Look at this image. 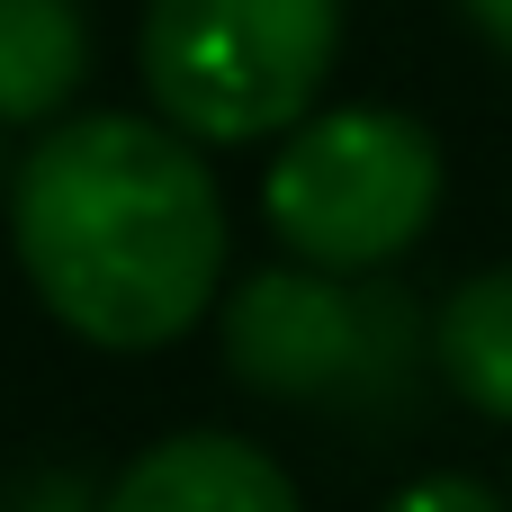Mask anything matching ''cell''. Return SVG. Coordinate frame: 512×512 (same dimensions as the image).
Here are the masks:
<instances>
[{"instance_id": "cell-1", "label": "cell", "mask_w": 512, "mask_h": 512, "mask_svg": "<svg viewBox=\"0 0 512 512\" xmlns=\"http://www.w3.org/2000/svg\"><path fill=\"white\" fill-rule=\"evenodd\" d=\"M9 243L45 315L90 351H162L216 306L225 198L189 135L126 108L45 126L9 180Z\"/></svg>"}, {"instance_id": "cell-2", "label": "cell", "mask_w": 512, "mask_h": 512, "mask_svg": "<svg viewBox=\"0 0 512 512\" xmlns=\"http://www.w3.org/2000/svg\"><path fill=\"white\" fill-rule=\"evenodd\" d=\"M342 54V0H144L135 63L171 135L261 144L315 117Z\"/></svg>"}, {"instance_id": "cell-3", "label": "cell", "mask_w": 512, "mask_h": 512, "mask_svg": "<svg viewBox=\"0 0 512 512\" xmlns=\"http://www.w3.org/2000/svg\"><path fill=\"white\" fill-rule=\"evenodd\" d=\"M261 216L297 270H387L441 216V144L405 108L306 117L261 180Z\"/></svg>"}, {"instance_id": "cell-4", "label": "cell", "mask_w": 512, "mask_h": 512, "mask_svg": "<svg viewBox=\"0 0 512 512\" xmlns=\"http://www.w3.org/2000/svg\"><path fill=\"white\" fill-rule=\"evenodd\" d=\"M225 360L261 396H333L360 369V315L315 270H252L225 297Z\"/></svg>"}, {"instance_id": "cell-5", "label": "cell", "mask_w": 512, "mask_h": 512, "mask_svg": "<svg viewBox=\"0 0 512 512\" xmlns=\"http://www.w3.org/2000/svg\"><path fill=\"white\" fill-rule=\"evenodd\" d=\"M99 512H297V486L243 432H171L126 459Z\"/></svg>"}, {"instance_id": "cell-6", "label": "cell", "mask_w": 512, "mask_h": 512, "mask_svg": "<svg viewBox=\"0 0 512 512\" xmlns=\"http://www.w3.org/2000/svg\"><path fill=\"white\" fill-rule=\"evenodd\" d=\"M90 81L81 0H0V126H54Z\"/></svg>"}, {"instance_id": "cell-7", "label": "cell", "mask_w": 512, "mask_h": 512, "mask_svg": "<svg viewBox=\"0 0 512 512\" xmlns=\"http://www.w3.org/2000/svg\"><path fill=\"white\" fill-rule=\"evenodd\" d=\"M432 369L486 423H512V270H468L432 315Z\"/></svg>"}, {"instance_id": "cell-8", "label": "cell", "mask_w": 512, "mask_h": 512, "mask_svg": "<svg viewBox=\"0 0 512 512\" xmlns=\"http://www.w3.org/2000/svg\"><path fill=\"white\" fill-rule=\"evenodd\" d=\"M387 512H504V495L486 486V477H414V486H396L387 495Z\"/></svg>"}, {"instance_id": "cell-9", "label": "cell", "mask_w": 512, "mask_h": 512, "mask_svg": "<svg viewBox=\"0 0 512 512\" xmlns=\"http://www.w3.org/2000/svg\"><path fill=\"white\" fill-rule=\"evenodd\" d=\"M468 18H477V36L495 45V54H512V0H459Z\"/></svg>"}]
</instances>
